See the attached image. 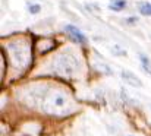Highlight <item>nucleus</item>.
Returning <instances> with one entry per match:
<instances>
[{
  "mask_svg": "<svg viewBox=\"0 0 151 136\" xmlns=\"http://www.w3.org/2000/svg\"><path fill=\"white\" fill-rule=\"evenodd\" d=\"M28 10H29V13H38L41 10V6L40 4H29Z\"/></svg>",
  "mask_w": 151,
  "mask_h": 136,
  "instance_id": "obj_8",
  "label": "nucleus"
},
{
  "mask_svg": "<svg viewBox=\"0 0 151 136\" xmlns=\"http://www.w3.org/2000/svg\"><path fill=\"white\" fill-rule=\"evenodd\" d=\"M65 31L68 32V35H69L73 41H76V43H79V44H87V37H85L84 32H82L81 29H78L76 26H73V25H66V26H65Z\"/></svg>",
  "mask_w": 151,
  "mask_h": 136,
  "instance_id": "obj_3",
  "label": "nucleus"
},
{
  "mask_svg": "<svg viewBox=\"0 0 151 136\" xmlns=\"http://www.w3.org/2000/svg\"><path fill=\"white\" fill-rule=\"evenodd\" d=\"M53 66H54V72L56 73H59L60 76L70 78V76H73L78 72L79 63H78V60H76V57L73 54L65 53V54H60L54 60Z\"/></svg>",
  "mask_w": 151,
  "mask_h": 136,
  "instance_id": "obj_2",
  "label": "nucleus"
},
{
  "mask_svg": "<svg viewBox=\"0 0 151 136\" xmlns=\"http://www.w3.org/2000/svg\"><path fill=\"white\" fill-rule=\"evenodd\" d=\"M109 7L111 10H114V12H120V10H123L126 7V0H111Z\"/></svg>",
  "mask_w": 151,
  "mask_h": 136,
  "instance_id": "obj_5",
  "label": "nucleus"
},
{
  "mask_svg": "<svg viewBox=\"0 0 151 136\" xmlns=\"http://www.w3.org/2000/svg\"><path fill=\"white\" fill-rule=\"evenodd\" d=\"M122 78L129 84V85H132V87H135V88H139L142 84H141V81L138 79V76L135 75V73H132V72H128V70H123L122 72Z\"/></svg>",
  "mask_w": 151,
  "mask_h": 136,
  "instance_id": "obj_4",
  "label": "nucleus"
},
{
  "mask_svg": "<svg viewBox=\"0 0 151 136\" xmlns=\"http://www.w3.org/2000/svg\"><path fill=\"white\" fill-rule=\"evenodd\" d=\"M70 101L63 91H54L44 99V110L50 114H66L69 111Z\"/></svg>",
  "mask_w": 151,
  "mask_h": 136,
  "instance_id": "obj_1",
  "label": "nucleus"
},
{
  "mask_svg": "<svg viewBox=\"0 0 151 136\" xmlns=\"http://www.w3.org/2000/svg\"><path fill=\"white\" fill-rule=\"evenodd\" d=\"M139 62H141V66H142V69L148 73V75H151V62L147 59V56H144V54H141L139 56Z\"/></svg>",
  "mask_w": 151,
  "mask_h": 136,
  "instance_id": "obj_6",
  "label": "nucleus"
},
{
  "mask_svg": "<svg viewBox=\"0 0 151 136\" xmlns=\"http://www.w3.org/2000/svg\"><path fill=\"white\" fill-rule=\"evenodd\" d=\"M135 21H137V18H131V19H126V22H129V24H135Z\"/></svg>",
  "mask_w": 151,
  "mask_h": 136,
  "instance_id": "obj_9",
  "label": "nucleus"
},
{
  "mask_svg": "<svg viewBox=\"0 0 151 136\" xmlns=\"http://www.w3.org/2000/svg\"><path fill=\"white\" fill-rule=\"evenodd\" d=\"M139 12L144 16H151V3H141L139 4Z\"/></svg>",
  "mask_w": 151,
  "mask_h": 136,
  "instance_id": "obj_7",
  "label": "nucleus"
}]
</instances>
